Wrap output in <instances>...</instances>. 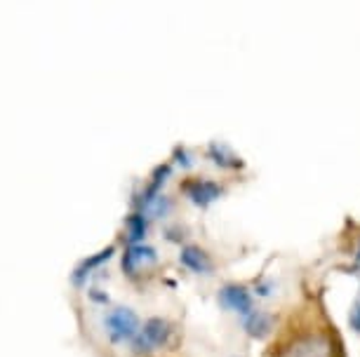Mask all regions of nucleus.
Masks as SVG:
<instances>
[{"label": "nucleus", "mask_w": 360, "mask_h": 357, "mask_svg": "<svg viewBox=\"0 0 360 357\" xmlns=\"http://www.w3.org/2000/svg\"><path fill=\"white\" fill-rule=\"evenodd\" d=\"M264 357H346V343L321 296L309 292L281 315V325L266 343Z\"/></svg>", "instance_id": "obj_1"}, {"label": "nucleus", "mask_w": 360, "mask_h": 357, "mask_svg": "<svg viewBox=\"0 0 360 357\" xmlns=\"http://www.w3.org/2000/svg\"><path fill=\"white\" fill-rule=\"evenodd\" d=\"M97 311V332L101 341L111 350H125L130 355V348L137 339L141 322H144L139 313L125 303H106V306H99Z\"/></svg>", "instance_id": "obj_2"}, {"label": "nucleus", "mask_w": 360, "mask_h": 357, "mask_svg": "<svg viewBox=\"0 0 360 357\" xmlns=\"http://www.w3.org/2000/svg\"><path fill=\"white\" fill-rule=\"evenodd\" d=\"M181 343V325L167 315H148L130 348V357H153L176 350Z\"/></svg>", "instance_id": "obj_3"}, {"label": "nucleus", "mask_w": 360, "mask_h": 357, "mask_svg": "<svg viewBox=\"0 0 360 357\" xmlns=\"http://www.w3.org/2000/svg\"><path fill=\"white\" fill-rule=\"evenodd\" d=\"M162 264L160 252L148 242H139V245H125L123 254H120V271L123 278H127L132 285H144L158 273Z\"/></svg>", "instance_id": "obj_4"}, {"label": "nucleus", "mask_w": 360, "mask_h": 357, "mask_svg": "<svg viewBox=\"0 0 360 357\" xmlns=\"http://www.w3.org/2000/svg\"><path fill=\"white\" fill-rule=\"evenodd\" d=\"M214 303L224 315H231L233 320L245 318L257 306H262L245 280H221L214 289Z\"/></svg>", "instance_id": "obj_5"}, {"label": "nucleus", "mask_w": 360, "mask_h": 357, "mask_svg": "<svg viewBox=\"0 0 360 357\" xmlns=\"http://www.w3.org/2000/svg\"><path fill=\"white\" fill-rule=\"evenodd\" d=\"M179 195L188 205H193L195 210L207 212L210 207L217 205L229 195V184L214 177H200V174H188L181 179L179 184Z\"/></svg>", "instance_id": "obj_6"}, {"label": "nucleus", "mask_w": 360, "mask_h": 357, "mask_svg": "<svg viewBox=\"0 0 360 357\" xmlns=\"http://www.w3.org/2000/svg\"><path fill=\"white\" fill-rule=\"evenodd\" d=\"M176 261H179L181 271L193 275L198 280H214L219 275V259L214 257V252H210L207 247L198 245V242H186V245L179 247V254H176Z\"/></svg>", "instance_id": "obj_7"}, {"label": "nucleus", "mask_w": 360, "mask_h": 357, "mask_svg": "<svg viewBox=\"0 0 360 357\" xmlns=\"http://www.w3.org/2000/svg\"><path fill=\"white\" fill-rule=\"evenodd\" d=\"M278 325H281V313L271 311L266 306H257L245 318L236 320L238 332L245 336L248 341H257V343H269L274 339Z\"/></svg>", "instance_id": "obj_8"}, {"label": "nucleus", "mask_w": 360, "mask_h": 357, "mask_svg": "<svg viewBox=\"0 0 360 357\" xmlns=\"http://www.w3.org/2000/svg\"><path fill=\"white\" fill-rule=\"evenodd\" d=\"M202 158L207 160L214 170H219L221 174H231V177H238L248 170V163L243 160L238 153L233 151V146H229L226 141L214 139L202 148Z\"/></svg>", "instance_id": "obj_9"}, {"label": "nucleus", "mask_w": 360, "mask_h": 357, "mask_svg": "<svg viewBox=\"0 0 360 357\" xmlns=\"http://www.w3.org/2000/svg\"><path fill=\"white\" fill-rule=\"evenodd\" d=\"M151 224L153 221L148 219L144 212L132 210L123 221V235H120V238L125 240V245H139V242H146L148 233H151Z\"/></svg>", "instance_id": "obj_10"}, {"label": "nucleus", "mask_w": 360, "mask_h": 357, "mask_svg": "<svg viewBox=\"0 0 360 357\" xmlns=\"http://www.w3.org/2000/svg\"><path fill=\"white\" fill-rule=\"evenodd\" d=\"M250 287H252V292L257 296V301L259 303H269V301H276L278 296H281V282L278 278L269 273H262L259 278L250 280Z\"/></svg>", "instance_id": "obj_11"}, {"label": "nucleus", "mask_w": 360, "mask_h": 357, "mask_svg": "<svg viewBox=\"0 0 360 357\" xmlns=\"http://www.w3.org/2000/svg\"><path fill=\"white\" fill-rule=\"evenodd\" d=\"M169 163L174 165V170L181 172H191L195 165H198V153L188 146H174L172 156H169Z\"/></svg>", "instance_id": "obj_12"}, {"label": "nucleus", "mask_w": 360, "mask_h": 357, "mask_svg": "<svg viewBox=\"0 0 360 357\" xmlns=\"http://www.w3.org/2000/svg\"><path fill=\"white\" fill-rule=\"evenodd\" d=\"M349 271L353 275H360V226H356V231L351 233V238H349Z\"/></svg>", "instance_id": "obj_13"}, {"label": "nucleus", "mask_w": 360, "mask_h": 357, "mask_svg": "<svg viewBox=\"0 0 360 357\" xmlns=\"http://www.w3.org/2000/svg\"><path fill=\"white\" fill-rule=\"evenodd\" d=\"M162 235L169 240V242H176V245H186V242H191L188 240V228L186 226H181L179 221H172V224H167L165 228H162Z\"/></svg>", "instance_id": "obj_14"}, {"label": "nucleus", "mask_w": 360, "mask_h": 357, "mask_svg": "<svg viewBox=\"0 0 360 357\" xmlns=\"http://www.w3.org/2000/svg\"><path fill=\"white\" fill-rule=\"evenodd\" d=\"M346 325L356 336H360V287L356 296H353L351 306H349V313H346Z\"/></svg>", "instance_id": "obj_15"}, {"label": "nucleus", "mask_w": 360, "mask_h": 357, "mask_svg": "<svg viewBox=\"0 0 360 357\" xmlns=\"http://www.w3.org/2000/svg\"><path fill=\"white\" fill-rule=\"evenodd\" d=\"M231 357H245V355H231Z\"/></svg>", "instance_id": "obj_16"}]
</instances>
